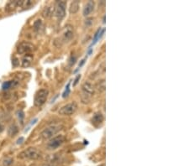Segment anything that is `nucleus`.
I'll return each mask as SVG.
<instances>
[{"instance_id":"20e7f679","label":"nucleus","mask_w":189,"mask_h":166,"mask_svg":"<svg viewBox=\"0 0 189 166\" xmlns=\"http://www.w3.org/2000/svg\"><path fill=\"white\" fill-rule=\"evenodd\" d=\"M49 95V91L47 89H40L35 93L34 97V105L35 107H40L43 106L45 103Z\"/></svg>"},{"instance_id":"dca6fc26","label":"nucleus","mask_w":189,"mask_h":166,"mask_svg":"<svg viewBox=\"0 0 189 166\" xmlns=\"http://www.w3.org/2000/svg\"><path fill=\"white\" fill-rule=\"evenodd\" d=\"M19 132V128L17 126L15 123H13L11 124L10 126L9 127V129H8V134L9 137H14V135H16Z\"/></svg>"},{"instance_id":"412c9836","label":"nucleus","mask_w":189,"mask_h":166,"mask_svg":"<svg viewBox=\"0 0 189 166\" xmlns=\"http://www.w3.org/2000/svg\"><path fill=\"white\" fill-rule=\"evenodd\" d=\"M17 116H18V118L19 119V121L21 122V123H23V120H24V118H25V113H24V112L22 110L18 111L17 112Z\"/></svg>"},{"instance_id":"0eeeda50","label":"nucleus","mask_w":189,"mask_h":166,"mask_svg":"<svg viewBox=\"0 0 189 166\" xmlns=\"http://www.w3.org/2000/svg\"><path fill=\"white\" fill-rule=\"evenodd\" d=\"M76 110H77V104L76 102H69L64 105L63 107H61L58 111V113L61 116H71L74 114Z\"/></svg>"},{"instance_id":"423d86ee","label":"nucleus","mask_w":189,"mask_h":166,"mask_svg":"<svg viewBox=\"0 0 189 166\" xmlns=\"http://www.w3.org/2000/svg\"><path fill=\"white\" fill-rule=\"evenodd\" d=\"M66 2L65 1H57L54 6V14L59 20H61L66 16Z\"/></svg>"},{"instance_id":"b1692460","label":"nucleus","mask_w":189,"mask_h":166,"mask_svg":"<svg viewBox=\"0 0 189 166\" xmlns=\"http://www.w3.org/2000/svg\"><path fill=\"white\" fill-rule=\"evenodd\" d=\"M81 79V75L79 74V75H76V79L74 80V83H73V86H76V84L79 82V80Z\"/></svg>"},{"instance_id":"cd10ccee","label":"nucleus","mask_w":189,"mask_h":166,"mask_svg":"<svg viewBox=\"0 0 189 166\" xmlns=\"http://www.w3.org/2000/svg\"><path fill=\"white\" fill-rule=\"evenodd\" d=\"M23 141H24V138H23V137H20L19 139L17 140V144H20L23 143Z\"/></svg>"},{"instance_id":"6ab92c4d","label":"nucleus","mask_w":189,"mask_h":166,"mask_svg":"<svg viewBox=\"0 0 189 166\" xmlns=\"http://www.w3.org/2000/svg\"><path fill=\"white\" fill-rule=\"evenodd\" d=\"M95 87H96V89L99 92H103V91H105V88H106L105 87V80L103 79V80H98Z\"/></svg>"},{"instance_id":"1a4fd4ad","label":"nucleus","mask_w":189,"mask_h":166,"mask_svg":"<svg viewBox=\"0 0 189 166\" xmlns=\"http://www.w3.org/2000/svg\"><path fill=\"white\" fill-rule=\"evenodd\" d=\"M73 36H74V32H73L72 28L71 26L66 27L64 31L61 34V35L58 38L60 40V45L69 42L70 40H71V39L73 38Z\"/></svg>"},{"instance_id":"9d476101","label":"nucleus","mask_w":189,"mask_h":166,"mask_svg":"<svg viewBox=\"0 0 189 166\" xmlns=\"http://www.w3.org/2000/svg\"><path fill=\"white\" fill-rule=\"evenodd\" d=\"M25 0H21V1H19V0L10 1V2H9L6 4L5 10L6 12L9 13V12L15 10L17 8H23V9H25Z\"/></svg>"},{"instance_id":"9b49d317","label":"nucleus","mask_w":189,"mask_h":166,"mask_svg":"<svg viewBox=\"0 0 189 166\" xmlns=\"http://www.w3.org/2000/svg\"><path fill=\"white\" fill-rule=\"evenodd\" d=\"M103 120H104V117H103V113H100V112H97L92 116L91 122H92V123L94 126L97 127V126H99L100 124L103 123Z\"/></svg>"},{"instance_id":"ddd939ff","label":"nucleus","mask_w":189,"mask_h":166,"mask_svg":"<svg viewBox=\"0 0 189 166\" xmlns=\"http://www.w3.org/2000/svg\"><path fill=\"white\" fill-rule=\"evenodd\" d=\"M33 59H34V56H33V55H31V54L25 55L24 57L21 60L22 67H24V68L29 67L31 65V63H32Z\"/></svg>"},{"instance_id":"2eb2a0df","label":"nucleus","mask_w":189,"mask_h":166,"mask_svg":"<svg viewBox=\"0 0 189 166\" xmlns=\"http://www.w3.org/2000/svg\"><path fill=\"white\" fill-rule=\"evenodd\" d=\"M53 13H54V6L53 7H50V6H47L45 7V9L42 11V17L43 18H49L51 15H53Z\"/></svg>"},{"instance_id":"bb28decb","label":"nucleus","mask_w":189,"mask_h":166,"mask_svg":"<svg viewBox=\"0 0 189 166\" xmlns=\"http://www.w3.org/2000/svg\"><path fill=\"white\" fill-rule=\"evenodd\" d=\"M87 60V57H86V58H84L83 60H82L81 62L79 63V65H78V67H79V68H80V67H82V65H84V63H85V60Z\"/></svg>"},{"instance_id":"f03ea898","label":"nucleus","mask_w":189,"mask_h":166,"mask_svg":"<svg viewBox=\"0 0 189 166\" xmlns=\"http://www.w3.org/2000/svg\"><path fill=\"white\" fill-rule=\"evenodd\" d=\"M42 156V154L40 150L36 148L30 147L25 150L22 151L19 154V158L23 160H36Z\"/></svg>"},{"instance_id":"39448f33","label":"nucleus","mask_w":189,"mask_h":166,"mask_svg":"<svg viewBox=\"0 0 189 166\" xmlns=\"http://www.w3.org/2000/svg\"><path fill=\"white\" fill-rule=\"evenodd\" d=\"M66 141V138L64 135L60 134L53 137L52 139L49 140V142L46 144V149L48 150H55L58 149L60 146L64 144Z\"/></svg>"},{"instance_id":"6e6552de","label":"nucleus","mask_w":189,"mask_h":166,"mask_svg":"<svg viewBox=\"0 0 189 166\" xmlns=\"http://www.w3.org/2000/svg\"><path fill=\"white\" fill-rule=\"evenodd\" d=\"M35 50V45L33 44L30 43V42H26V41H23L20 42L17 45V53L19 55H27L32 52Z\"/></svg>"},{"instance_id":"393cba45","label":"nucleus","mask_w":189,"mask_h":166,"mask_svg":"<svg viewBox=\"0 0 189 166\" xmlns=\"http://www.w3.org/2000/svg\"><path fill=\"white\" fill-rule=\"evenodd\" d=\"M12 162H13V160H12L11 159H7V160H5V162H4V165L5 166L10 165L11 164H12Z\"/></svg>"},{"instance_id":"c756f323","label":"nucleus","mask_w":189,"mask_h":166,"mask_svg":"<svg viewBox=\"0 0 189 166\" xmlns=\"http://www.w3.org/2000/svg\"><path fill=\"white\" fill-rule=\"evenodd\" d=\"M4 131V126L0 123V134Z\"/></svg>"},{"instance_id":"4468645a","label":"nucleus","mask_w":189,"mask_h":166,"mask_svg":"<svg viewBox=\"0 0 189 166\" xmlns=\"http://www.w3.org/2000/svg\"><path fill=\"white\" fill-rule=\"evenodd\" d=\"M79 7H80V3L79 1H73L71 4L70 8H69V12L71 14H75L79 10Z\"/></svg>"},{"instance_id":"c85d7f7f","label":"nucleus","mask_w":189,"mask_h":166,"mask_svg":"<svg viewBox=\"0 0 189 166\" xmlns=\"http://www.w3.org/2000/svg\"><path fill=\"white\" fill-rule=\"evenodd\" d=\"M40 166H56V165H53V164H50V163H45V164H43V165H41Z\"/></svg>"},{"instance_id":"7ed1b4c3","label":"nucleus","mask_w":189,"mask_h":166,"mask_svg":"<svg viewBox=\"0 0 189 166\" xmlns=\"http://www.w3.org/2000/svg\"><path fill=\"white\" fill-rule=\"evenodd\" d=\"M62 129L61 125H51L44 129L43 131L40 134V137L41 139L47 140L50 139L54 137V135L57 134L59 131Z\"/></svg>"},{"instance_id":"5701e85b","label":"nucleus","mask_w":189,"mask_h":166,"mask_svg":"<svg viewBox=\"0 0 189 166\" xmlns=\"http://www.w3.org/2000/svg\"><path fill=\"white\" fill-rule=\"evenodd\" d=\"M92 21H93V19H92V18H87L86 19V21H85V24L87 25V27L92 25V23H93Z\"/></svg>"},{"instance_id":"4be33fe9","label":"nucleus","mask_w":189,"mask_h":166,"mask_svg":"<svg viewBox=\"0 0 189 166\" xmlns=\"http://www.w3.org/2000/svg\"><path fill=\"white\" fill-rule=\"evenodd\" d=\"M76 60V56H73V55H71V56L70 57V59H69V65H70L71 66L75 64Z\"/></svg>"},{"instance_id":"a211bd4d","label":"nucleus","mask_w":189,"mask_h":166,"mask_svg":"<svg viewBox=\"0 0 189 166\" xmlns=\"http://www.w3.org/2000/svg\"><path fill=\"white\" fill-rule=\"evenodd\" d=\"M34 29H35V31L37 33H40L41 32V30L43 29V22L41 21V19H37V20H35V23H34Z\"/></svg>"},{"instance_id":"aec40b11","label":"nucleus","mask_w":189,"mask_h":166,"mask_svg":"<svg viewBox=\"0 0 189 166\" xmlns=\"http://www.w3.org/2000/svg\"><path fill=\"white\" fill-rule=\"evenodd\" d=\"M70 84H71V81H69V82L67 83V85L66 86L65 91H64V92H63V95H62V97H63V98H66V96H68L69 93H70Z\"/></svg>"},{"instance_id":"a878e982","label":"nucleus","mask_w":189,"mask_h":166,"mask_svg":"<svg viewBox=\"0 0 189 166\" xmlns=\"http://www.w3.org/2000/svg\"><path fill=\"white\" fill-rule=\"evenodd\" d=\"M17 61H19L17 58H14V59H13V65H14V66H16V65H18L19 64V63L17 62Z\"/></svg>"},{"instance_id":"f3484780","label":"nucleus","mask_w":189,"mask_h":166,"mask_svg":"<svg viewBox=\"0 0 189 166\" xmlns=\"http://www.w3.org/2000/svg\"><path fill=\"white\" fill-rule=\"evenodd\" d=\"M17 85V81L15 80H8V81H5L3 83L2 85V88L4 91H7L9 89H10L12 87L15 86Z\"/></svg>"},{"instance_id":"f257e3e1","label":"nucleus","mask_w":189,"mask_h":166,"mask_svg":"<svg viewBox=\"0 0 189 166\" xmlns=\"http://www.w3.org/2000/svg\"><path fill=\"white\" fill-rule=\"evenodd\" d=\"M94 94V87L89 81H85L82 86L81 100L82 103H88Z\"/></svg>"},{"instance_id":"f8f14e48","label":"nucleus","mask_w":189,"mask_h":166,"mask_svg":"<svg viewBox=\"0 0 189 166\" xmlns=\"http://www.w3.org/2000/svg\"><path fill=\"white\" fill-rule=\"evenodd\" d=\"M94 6H95V3L93 1H88L83 8V11H82L83 15L86 17L88 16L94 9Z\"/></svg>"}]
</instances>
